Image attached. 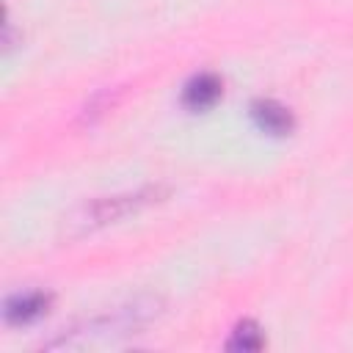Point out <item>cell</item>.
<instances>
[{
	"label": "cell",
	"instance_id": "cell-4",
	"mask_svg": "<svg viewBox=\"0 0 353 353\" xmlns=\"http://www.w3.org/2000/svg\"><path fill=\"white\" fill-rule=\"evenodd\" d=\"M262 345H265V339H262V331L254 320H243L226 342L229 350H259Z\"/></svg>",
	"mask_w": 353,
	"mask_h": 353
},
{
	"label": "cell",
	"instance_id": "cell-1",
	"mask_svg": "<svg viewBox=\"0 0 353 353\" xmlns=\"http://www.w3.org/2000/svg\"><path fill=\"white\" fill-rule=\"evenodd\" d=\"M52 303V295L50 292H41V290H30V292H17L6 301V320L14 323V325H22V323H33L39 320L41 314H47Z\"/></svg>",
	"mask_w": 353,
	"mask_h": 353
},
{
	"label": "cell",
	"instance_id": "cell-3",
	"mask_svg": "<svg viewBox=\"0 0 353 353\" xmlns=\"http://www.w3.org/2000/svg\"><path fill=\"white\" fill-rule=\"evenodd\" d=\"M221 91H223V83L218 74L212 72H199L193 74L185 88H182V102L190 108V110H204V108H212L218 99H221Z\"/></svg>",
	"mask_w": 353,
	"mask_h": 353
},
{
	"label": "cell",
	"instance_id": "cell-2",
	"mask_svg": "<svg viewBox=\"0 0 353 353\" xmlns=\"http://www.w3.org/2000/svg\"><path fill=\"white\" fill-rule=\"evenodd\" d=\"M251 119L259 130L270 132V135H287L295 127V116L287 105L276 102V99H256L251 102Z\"/></svg>",
	"mask_w": 353,
	"mask_h": 353
}]
</instances>
